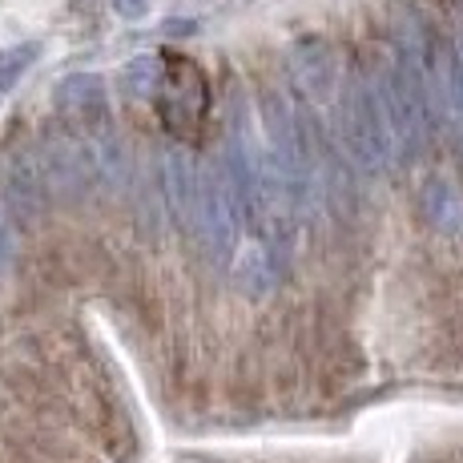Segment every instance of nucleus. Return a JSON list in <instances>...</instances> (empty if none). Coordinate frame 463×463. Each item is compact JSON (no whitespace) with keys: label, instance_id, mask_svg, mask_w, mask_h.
Instances as JSON below:
<instances>
[{"label":"nucleus","instance_id":"f257e3e1","mask_svg":"<svg viewBox=\"0 0 463 463\" xmlns=\"http://www.w3.org/2000/svg\"><path fill=\"white\" fill-rule=\"evenodd\" d=\"M338 133H343L346 149L359 165L367 169H391L395 162H403L395 146V133L387 126V113H383L375 73H363L354 69L346 77V89L338 97Z\"/></svg>","mask_w":463,"mask_h":463},{"label":"nucleus","instance_id":"f03ea898","mask_svg":"<svg viewBox=\"0 0 463 463\" xmlns=\"http://www.w3.org/2000/svg\"><path fill=\"white\" fill-rule=\"evenodd\" d=\"M290 81L302 97L310 101H331L343 85V73H338V57L331 52V44L323 41H298L290 49Z\"/></svg>","mask_w":463,"mask_h":463},{"label":"nucleus","instance_id":"7ed1b4c3","mask_svg":"<svg viewBox=\"0 0 463 463\" xmlns=\"http://www.w3.org/2000/svg\"><path fill=\"white\" fill-rule=\"evenodd\" d=\"M198 174L202 165L194 162L185 149H169L165 162H162V190L169 202V213L182 222L185 230L194 226V210H198Z\"/></svg>","mask_w":463,"mask_h":463},{"label":"nucleus","instance_id":"20e7f679","mask_svg":"<svg viewBox=\"0 0 463 463\" xmlns=\"http://www.w3.org/2000/svg\"><path fill=\"white\" fill-rule=\"evenodd\" d=\"M57 105L73 121H105V89L97 77H69L57 93Z\"/></svg>","mask_w":463,"mask_h":463},{"label":"nucleus","instance_id":"39448f33","mask_svg":"<svg viewBox=\"0 0 463 463\" xmlns=\"http://www.w3.org/2000/svg\"><path fill=\"white\" fill-rule=\"evenodd\" d=\"M427 213H431V222L443 230H456L463 222V202L456 198V190H451L448 182H439V177L427 182Z\"/></svg>","mask_w":463,"mask_h":463},{"label":"nucleus","instance_id":"423d86ee","mask_svg":"<svg viewBox=\"0 0 463 463\" xmlns=\"http://www.w3.org/2000/svg\"><path fill=\"white\" fill-rule=\"evenodd\" d=\"M33 57H37V44H24V49H13V52L0 57V93H5V89L33 65Z\"/></svg>","mask_w":463,"mask_h":463},{"label":"nucleus","instance_id":"0eeeda50","mask_svg":"<svg viewBox=\"0 0 463 463\" xmlns=\"http://www.w3.org/2000/svg\"><path fill=\"white\" fill-rule=\"evenodd\" d=\"M113 8H118L121 16H141L149 8V0H113Z\"/></svg>","mask_w":463,"mask_h":463}]
</instances>
